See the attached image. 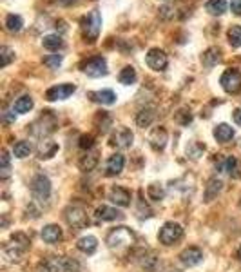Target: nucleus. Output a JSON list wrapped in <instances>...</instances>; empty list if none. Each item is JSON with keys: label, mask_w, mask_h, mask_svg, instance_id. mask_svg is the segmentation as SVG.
<instances>
[{"label": "nucleus", "mask_w": 241, "mask_h": 272, "mask_svg": "<svg viewBox=\"0 0 241 272\" xmlns=\"http://www.w3.org/2000/svg\"><path fill=\"white\" fill-rule=\"evenodd\" d=\"M205 152V145L198 144V142H192V144L187 147V154H189L192 160H196V158H200Z\"/></svg>", "instance_id": "e433bc0d"}, {"label": "nucleus", "mask_w": 241, "mask_h": 272, "mask_svg": "<svg viewBox=\"0 0 241 272\" xmlns=\"http://www.w3.org/2000/svg\"><path fill=\"white\" fill-rule=\"evenodd\" d=\"M93 145H95V138H93V136L85 134V136L80 138V147L82 149H91Z\"/></svg>", "instance_id": "79ce46f5"}, {"label": "nucleus", "mask_w": 241, "mask_h": 272, "mask_svg": "<svg viewBox=\"0 0 241 272\" xmlns=\"http://www.w3.org/2000/svg\"><path fill=\"white\" fill-rule=\"evenodd\" d=\"M220 84L230 95H236L241 91V73L237 69H227L220 78Z\"/></svg>", "instance_id": "0eeeda50"}, {"label": "nucleus", "mask_w": 241, "mask_h": 272, "mask_svg": "<svg viewBox=\"0 0 241 272\" xmlns=\"http://www.w3.org/2000/svg\"><path fill=\"white\" fill-rule=\"evenodd\" d=\"M230 9L234 15H241V0H232L230 2Z\"/></svg>", "instance_id": "c03bdc74"}, {"label": "nucleus", "mask_w": 241, "mask_h": 272, "mask_svg": "<svg viewBox=\"0 0 241 272\" xmlns=\"http://www.w3.org/2000/svg\"><path fill=\"white\" fill-rule=\"evenodd\" d=\"M63 218H65V223L73 229V231H80L89 223V218H87V212L82 205H69L65 211H63Z\"/></svg>", "instance_id": "7ed1b4c3"}, {"label": "nucleus", "mask_w": 241, "mask_h": 272, "mask_svg": "<svg viewBox=\"0 0 241 272\" xmlns=\"http://www.w3.org/2000/svg\"><path fill=\"white\" fill-rule=\"evenodd\" d=\"M145 62L152 71H165L167 65H169V58H167L165 51H162L158 48L149 49V53L145 56Z\"/></svg>", "instance_id": "6e6552de"}, {"label": "nucleus", "mask_w": 241, "mask_h": 272, "mask_svg": "<svg viewBox=\"0 0 241 272\" xmlns=\"http://www.w3.org/2000/svg\"><path fill=\"white\" fill-rule=\"evenodd\" d=\"M13 154H15L16 158H26L31 154V145H29V142H24L20 140L15 144V147H13Z\"/></svg>", "instance_id": "72a5a7b5"}, {"label": "nucleus", "mask_w": 241, "mask_h": 272, "mask_svg": "<svg viewBox=\"0 0 241 272\" xmlns=\"http://www.w3.org/2000/svg\"><path fill=\"white\" fill-rule=\"evenodd\" d=\"M4 118H6V122H15V118H16V116L13 115L11 111H6V112H4Z\"/></svg>", "instance_id": "49530a36"}, {"label": "nucleus", "mask_w": 241, "mask_h": 272, "mask_svg": "<svg viewBox=\"0 0 241 272\" xmlns=\"http://www.w3.org/2000/svg\"><path fill=\"white\" fill-rule=\"evenodd\" d=\"M0 58H2V67H6V65H9V62L15 58V53H13L8 46H4V48L0 49Z\"/></svg>", "instance_id": "4c0bfd02"}, {"label": "nucleus", "mask_w": 241, "mask_h": 272, "mask_svg": "<svg viewBox=\"0 0 241 272\" xmlns=\"http://www.w3.org/2000/svg\"><path fill=\"white\" fill-rule=\"evenodd\" d=\"M58 151V144L53 140H42L38 144V149H36V154H38L40 160H49L53 158Z\"/></svg>", "instance_id": "a211bd4d"}, {"label": "nucleus", "mask_w": 241, "mask_h": 272, "mask_svg": "<svg viewBox=\"0 0 241 272\" xmlns=\"http://www.w3.org/2000/svg\"><path fill=\"white\" fill-rule=\"evenodd\" d=\"M205 9L210 15H223L227 11V0H209L205 4Z\"/></svg>", "instance_id": "7c9ffc66"}, {"label": "nucleus", "mask_w": 241, "mask_h": 272, "mask_svg": "<svg viewBox=\"0 0 241 272\" xmlns=\"http://www.w3.org/2000/svg\"><path fill=\"white\" fill-rule=\"evenodd\" d=\"M75 91H76V87L73 84H58V85H53V87L48 89L46 98H48L49 102L65 100V98H69Z\"/></svg>", "instance_id": "9d476101"}, {"label": "nucleus", "mask_w": 241, "mask_h": 272, "mask_svg": "<svg viewBox=\"0 0 241 272\" xmlns=\"http://www.w3.org/2000/svg\"><path fill=\"white\" fill-rule=\"evenodd\" d=\"M43 64L51 69H56L60 64H62V55H49L43 58Z\"/></svg>", "instance_id": "ea45409f"}, {"label": "nucleus", "mask_w": 241, "mask_h": 272, "mask_svg": "<svg viewBox=\"0 0 241 272\" xmlns=\"http://www.w3.org/2000/svg\"><path fill=\"white\" fill-rule=\"evenodd\" d=\"M136 263L140 265V268L145 272H155L158 267V258L152 251H142L136 258Z\"/></svg>", "instance_id": "f8f14e48"}, {"label": "nucleus", "mask_w": 241, "mask_h": 272, "mask_svg": "<svg viewBox=\"0 0 241 272\" xmlns=\"http://www.w3.org/2000/svg\"><path fill=\"white\" fill-rule=\"evenodd\" d=\"M118 80H120V84H123V85L135 84V82H136V69L130 67V65L123 67L122 71H120V75H118Z\"/></svg>", "instance_id": "c756f323"}, {"label": "nucleus", "mask_w": 241, "mask_h": 272, "mask_svg": "<svg viewBox=\"0 0 241 272\" xmlns=\"http://www.w3.org/2000/svg\"><path fill=\"white\" fill-rule=\"evenodd\" d=\"M78 0H58V4H62V6H71V4H76Z\"/></svg>", "instance_id": "de8ad7c7"}, {"label": "nucleus", "mask_w": 241, "mask_h": 272, "mask_svg": "<svg viewBox=\"0 0 241 272\" xmlns=\"http://www.w3.org/2000/svg\"><path fill=\"white\" fill-rule=\"evenodd\" d=\"M96 165H98V154H96V152H87L85 156H82V158H80V162H78L80 171H83V172L93 171Z\"/></svg>", "instance_id": "393cba45"}, {"label": "nucleus", "mask_w": 241, "mask_h": 272, "mask_svg": "<svg viewBox=\"0 0 241 272\" xmlns=\"http://www.w3.org/2000/svg\"><path fill=\"white\" fill-rule=\"evenodd\" d=\"M95 216L98 221H113V220H120L123 218V214L115 207H107V205H102V207L96 209Z\"/></svg>", "instance_id": "6ab92c4d"}, {"label": "nucleus", "mask_w": 241, "mask_h": 272, "mask_svg": "<svg viewBox=\"0 0 241 272\" xmlns=\"http://www.w3.org/2000/svg\"><path fill=\"white\" fill-rule=\"evenodd\" d=\"M182 236H183L182 225L174 223V221H167V223L160 229V234H158L160 243L167 245V247H169V245H174L178 240H182Z\"/></svg>", "instance_id": "39448f33"}, {"label": "nucleus", "mask_w": 241, "mask_h": 272, "mask_svg": "<svg viewBox=\"0 0 241 272\" xmlns=\"http://www.w3.org/2000/svg\"><path fill=\"white\" fill-rule=\"evenodd\" d=\"M222 189H223V182L220 178H210L205 185V201H212L214 198H217Z\"/></svg>", "instance_id": "4be33fe9"}, {"label": "nucleus", "mask_w": 241, "mask_h": 272, "mask_svg": "<svg viewBox=\"0 0 241 272\" xmlns=\"http://www.w3.org/2000/svg\"><path fill=\"white\" fill-rule=\"evenodd\" d=\"M33 109V98L28 95L20 96V98H16V102L13 104V111L20 112V115H24V112H29Z\"/></svg>", "instance_id": "cd10ccee"}, {"label": "nucleus", "mask_w": 241, "mask_h": 272, "mask_svg": "<svg viewBox=\"0 0 241 272\" xmlns=\"http://www.w3.org/2000/svg\"><path fill=\"white\" fill-rule=\"evenodd\" d=\"M22 26H24L22 16L20 15H8V18H6V28H8V31L18 33L20 29H22Z\"/></svg>", "instance_id": "473e14b6"}, {"label": "nucleus", "mask_w": 241, "mask_h": 272, "mask_svg": "<svg viewBox=\"0 0 241 272\" xmlns=\"http://www.w3.org/2000/svg\"><path fill=\"white\" fill-rule=\"evenodd\" d=\"M130 198H133L130 196V192L123 187H118V185H115V187L109 191V200L118 205V207H129Z\"/></svg>", "instance_id": "ddd939ff"}, {"label": "nucleus", "mask_w": 241, "mask_h": 272, "mask_svg": "<svg viewBox=\"0 0 241 272\" xmlns=\"http://www.w3.org/2000/svg\"><path fill=\"white\" fill-rule=\"evenodd\" d=\"M214 138H216L217 142H222V144H227V142H230L234 138V129L227 124L216 125V129H214Z\"/></svg>", "instance_id": "5701e85b"}, {"label": "nucleus", "mask_w": 241, "mask_h": 272, "mask_svg": "<svg viewBox=\"0 0 241 272\" xmlns=\"http://www.w3.org/2000/svg\"><path fill=\"white\" fill-rule=\"evenodd\" d=\"M76 247H78V251H82L83 254H93V252L96 251V247H98V240H96L95 236H83L76 241Z\"/></svg>", "instance_id": "b1692460"}, {"label": "nucleus", "mask_w": 241, "mask_h": 272, "mask_svg": "<svg viewBox=\"0 0 241 272\" xmlns=\"http://www.w3.org/2000/svg\"><path fill=\"white\" fill-rule=\"evenodd\" d=\"M42 46L49 51H56L63 46V40L60 38V35H48L42 38Z\"/></svg>", "instance_id": "2f4dec72"}, {"label": "nucleus", "mask_w": 241, "mask_h": 272, "mask_svg": "<svg viewBox=\"0 0 241 272\" xmlns=\"http://www.w3.org/2000/svg\"><path fill=\"white\" fill-rule=\"evenodd\" d=\"M89 98H91L93 102H96V104H102V105H113L116 102V95L111 89L93 91V93H89Z\"/></svg>", "instance_id": "aec40b11"}, {"label": "nucleus", "mask_w": 241, "mask_h": 272, "mask_svg": "<svg viewBox=\"0 0 241 272\" xmlns=\"http://www.w3.org/2000/svg\"><path fill=\"white\" fill-rule=\"evenodd\" d=\"M217 169H220V171L229 172V174H232V176H237V160L234 156L223 158V160L217 164Z\"/></svg>", "instance_id": "c85d7f7f"}, {"label": "nucleus", "mask_w": 241, "mask_h": 272, "mask_svg": "<svg viewBox=\"0 0 241 272\" xmlns=\"http://www.w3.org/2000/svg\"><path fill=\"white\" fill-rule=\"evenodd\" d=\"M29 247V240L24 236V234H13L11 243L4 245V256L8 261L11 263H18L24 256V252L28 251Z\"/></svg>", "instance_id": "f03ea898"}, {"label": "nucleus", "mask_w": 241, "mask_h": 272, "mask_svg": "<svg viewBox=\"0 0 241 272\" xmlns=\"http://www.w3.org/2000/svg\"><path fill=\"white\" fill-rule=\"evenodd\" d=\"M152 120H155V109L152 107H143L142 111L138 112V116H136L138 127H149V125L152 124Z\"/></svg>", "instance_id": "bb28decb"}, {"label": "nucleus", "mask_w": 241, "mask_h": 272, "mask_svg": "<svg viewBox=\"0 0 241 272\" xmlns=\"http://www.w3.org/2000/svg\"><path fill=\"white\" fill-rule=\"evenodd\" d=\"M83 73H85L87 76H91V78L105 76L107 73H109L105 58H102V56H95V58H91V60H87L85 64H83Z\"/></svg>", "instance_id": "1a4fd4ad"}, {"label": "nucleus", "mask_w": 241, "mask_h": 272, "mask_svg": "<svg viewBox=\"0 0 241 272\" xmlns=\"http://www.w3.org/2000/svg\"><path fill=\"white\" fill-rule=\"evenodd\" d=\"M147 194H149L150 200L160 201L165 198V189H163L160 184H150L149 187H147Z\"/></svg>", "instance_id": "f704fd0d"}, {"label": "nucleus", "mask_w": 241, "mask_h": 272, "mask_svg": "<svg viewBox=\"0 0 241 272\" xmlns=\"http://www.w3.org/2000/svg\"><path fill=\"white\" fill-rule=\"evenodd\" d=\"M149 144L155 151H163L167 145V131L163 127H155L149 134Z\"/></svg>", "instance_id": "4468645a"}, {"label": "nucleus", "mask_w": 241, "mask_h": 272, "mask_svg": "<svg viewBox=\"0 0 241 272\" xmlns=\"http://www.w3.org/2000/svg\"><path fill=\"white\" fill-rule=\"evenodd\" d=\"M100 29H102V16H100L98 9H93L82 22L83 36H85L89 42H95L100 35Z\"/></svg>", "instance_id": "20e7f679"}, {"label": "nucleus", "mask_w": 241, "mask_h": 272, "mask_svg": "<svg viewBox=\"0 0 241 272\" xmlns=\"http://www.w3.org/2000/svg\"><path fill=\"white\" fill-rule=\"evenodd\" d=\"M203 258V252L200 251L198 247H189L180 254V261H182L185 267H194V265H198Z\"/></svg>", "instance_id": "dca6fc26"}, {"label": "nucleus", "mask_w": 241, "mask_h": 272, "mask_svg": "<svg viewBox=\"0 0 241 272\" xmlns=\"http://www.w3.org/2000/svg\"><path fill=\"white\" fill-rule=\"evenodd\" d=\"M239 207H241V200H239Z\"/></svg>", "instance_id": "8fccbe9b"}, {"label": "nucleus", "mask_w": 241, "mask_h": 272, "mask_svg": "<svg viewBox=\"0 0 241 272\" xmlns=\"http://www.w3.org/2000/svg\"><path fill=\"white\" fill-rule=\"evenodd\" d=\"M123 165H125V158H123V154H113V156H109V160H107L105 164V174L107 176H118L120 172L123 171Z\"/></svg>", "instance_id": "2eb2a0df"}, {"label": "nucleus", "mask_w": 241, "mask_h": 272, "mask_svg": "<svg viewBox=\"0 0 241 272\" xmlns=\"http://www.w3.org/2000/svg\"><path fill=\"white\" fill-rule=\"evenodd\" d=\"M136 236L129 227H116L107 234V247L111 251H127L135 245Z\"/></svg>", "instance_id": "f257e3e1"}, {"label": "nucleus", "mask_w": 241, "mask_h": 272, "mask_svg": "<svg viewBox=\"0 0 241 272\" xmlns=\"http://www.w3.org/2000/svg\"><path fill=\"white\" fill-rule=\"evenodd\" d=\"M63 272H80V263L73 258H63Z\"/></svg>", "instance_id": "58836bf2"}, {"label": "nucleus", "mask_w": 241, "mask_h": 272, "mask_svg": "<svg viewBox=\"0 0 241 272\" xmlns=\"http://www.w3.org/2000/svg\"><path fill=\"white\" fill-rule=\"evenodd\" d=\"M232 118H234V122H236L237 125L241 127V107H237V109H234V112H232Z\"/></svg>", "instance_id": "a18cd8bd"}, {"label": "nucleus", "mask_w": 241, "mask_h": 272, "mask_svg": "<svg viewBox=\"0 0 241 272\" xmlns=\"http://www.w3.org/2000/svg\"><path fill=\"white\" fill-rule=\"evenodd\" d=\"M236 256H237V260H239V261H241V247H239V248H237V252H236Z\"/></svg>", "instance_id": "09e8293b"}, {"label": "nucleus", "mask_w": 241, "mask_h": 272, "mask_svg": "<svg viewBox=\"0 0 241 272\" xmlns=\"http://www.w3.org/2000/svg\"><path fill=\"white\" fill-rule=\"evenodd\" d=\"M2 174L4 176H8V172H9V152L8 151H2Z\"/></svg>", "instance_id": "37998d69"}, {"label": "nucleus", "mask_w": 241, "mask_h": 272, "mask_svg": "<svg viewBox=\"0 0 241 272\" xmlns=\"http://www.w3.org/2000/svg\"><path fill=\"white\" fill-rule=\"evenodd\" d=\"M176 122H178L180 125H189L190 122H192V115H190V111H180L176 112Z\"/></svg>", "instance_id": "a19ab883"}, {"label": "nucleus", "mask_w": 241, "mask_h": 272, "mask_svg": "<svg viewBox=\"0 0 241 272\" xmlns=\"http://www.w3.org/2000/svg\"><path fill=\"white\" fill-rule=\"evenodd\" d=\"M133 140H135V136H133V132H130L129 129L118 127L111 136V145L118 149H129L130 145H133Z\"/></svg>", "instance_id": "9b49d317"}, {"label": "nucleus", "mask_w": 241, "mask_h": 272, "mask_svg": "<svg viewBox=\"0 0 241 272\" xmlns=\"http://www.w3.org/2000/svg\"><path fill=\"white\" fill-rule=\"evenodd\" d=\"M38 272H63V258L48 256L38 265Z\"/></svg>", "instance_id": "f3484780"}, {"label": "nucleus", "mask_w": 241, "mask_h": 272, "mask_svg": "<svg viewBox=\"0 0 241 272\" xmlns=\"http://www.w3.org/2000/svg\"><path fill=\"white\" fill-rule=\"evenodd\" d=\"M31 192L36 201H48L49 196H51V182H49V178L43 176V174L35 176V180L31 182Z\"/></svg>", "instance_id": "423d86ee"}, {"label": "nucleus", "mask_w": 241, "mask_h": 272, "mask_svg": "<svg viewBox=\"0 0 241 272\" xmlns=\"http://www.w3.org/2000/svg\"><path fill=\"white\" fill-rule=\"evenodd\" d=\"M229 42L232 48H241V26H232L227 33Z\"/></svg>", "instance_id": "c9c22d12"}, {"label": "nucleus", "mask_w": 241, "mask_h": 272, "mask_svg": "<svg viewBox=\"0 0 241 272\" xmlns=\"http://www.w3.org/2000/svg\"><path fill=\"white\" fill-rule=\"evenodd\" d=\"M62 229L58 227V225H46V227L42 229V240L46 241V243H58L60 240H62Z\"/></svg>", "instance_id": "412c9836"}, {"label": "nucleus", "mask_w": 241, "mask_h": 272, "mask_svg": "<svg viewBox=\"0 0 241 272\" xmlns=\"http://www.w3.org/2000/svg\"><path fill=\"white\" fill-rule=\"evenodd\" d=\"M220 60H222V51L217 48H209L202 56L203 65H207V67H212V65H216Z\"/></svg>", "instance_id": "a878e982"}, {"label": "nucleus", "mask_w": 241, "mask_h": 272, "mask_svg": "<svg viewBox=\"0 0 241 272\" xmlns=\"http://www.w3.org/2000/svg\"><path fill=\"white\" fill-rule=\"evenodd\" d=\"M239 147H241V142H239Z\"/></svg>", "instance_id": "3c124183"}]
</instances>
